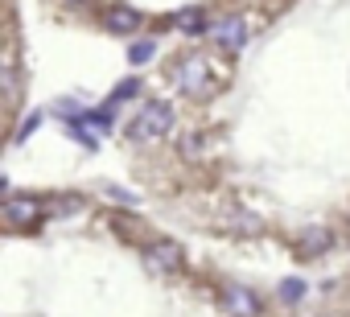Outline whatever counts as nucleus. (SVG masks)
<instances>
[{"label":"nucleus","instance_id":"nucleus-1","mask_svg":"<svg viewBox=\"0 0 350 317\" xmlns=\"http://www.w3.org/2000/svg\"><path fill=\"white\" fill-rule=\"evenodd\" d=\"M173 132V103H165V99H148V103H140V111L128 120V128H124V136H128V144H157V140H165Z\"/></svg>","mask_w":350,"mask_h":317},{"label":"nucleus","instance_id":"nucleus-2","mask_svg":"<svg viewBox=\"0 0 350 317\" xmlns=\"http://www.w3.org/2000/svg\"><path fill=\"white\" fill-rule=\"evenodd\" d=\"M140 260H144V272L157 276V280H173V276L186 272V251L173 239H148L140 247Z\"/></svg>","mask_w":350,"mask_h":317},{"label":"nucleus","instance_id":"nucleus-3","mask_svg":"<svg viewBox=\"0 0 350 317\" xmlns=\"http://www.w3.org/2000/svg\"><path fill=\"white\" fill-rule=\"evenodd\" d=\"M0 219H5L9 231H33L46 219V198L38 194H9L0 202Z\"/></svg>","mask_w":350,"mask_h":317},{"label":"nucleus","instance_id":"nucleus-4","mask_svg":"<svg viewBox=\"0 0 350 317\" xmlns=\"http://www.w3.org/2000/svg\"><path fill=\"white\" fill-rule=\"evenodd\" d=\"M219 309L227 317H264V301L247 284H239V280H227L219 288Z\"/></svg>","mask_w":350,"mask_h":317},{"label":"nucleus","instance_id":"nucleus-5","mask_svg":"<svg viewBox=\"0 0 350 317\" xmlns=\"http://www.w3.org/2000/svg\"><path fill=\"white\" fill-rule=\"evenodd\" d=\"M334 243H338L334 227L309 223V227H301V235H297V243H293V256H301V260H321L325 251H334Z\"/></svg>","mask_w":350,"mask_h":317},{"label":"nucleus","instance_id":"nucleus-6","mask_svg":"<svg viewBox=\"0 0 350 317\" xmlns=\"http://www.w3.org/2000/svg\"><path fill=\"white\" fill-rule=\"evenodd\" d=\"M140 9H132V5H107L103 9V29L107 33H116V38H136L140 33Z\"/></svg>","mask_w":350,"mask_h":317},{"label":"nucleus","instance_id":"nucleus-7","mask_svg":"<svg viewBox=\"0 0 350 317\" xmlns=\"http://www.w3.org/2000/svg\"><path fill=\"white\" fill-rule=\"evenodd\" d=\"M211 38H215V46H219L223 54H239V50L247 46V17H223V21L211 29Z\"/></svg>","mask_w":350,"mask_h":317},{"label":"nucleus","instance_id":"nucleus-8","mask_svg":"<svg viewBox=\"0 0 350 317\" xmlns=\"http://www.w3.org/2000/svg\"><path fill=\"white\" fill-rule=\"evenodd\" d=\"M178 87H182L186 95H198V91L206 87V62H202L198 54H186V58H182V66H178Z\"/></svg>","mask_w":350,"mask_h":317},{"label":"nucleus","instance_id":"nucleus-9","mask_svg":"<svg viewBox=\"0 0 350 317\" xmlns=\"http://www.w3.org/2000/svg\"><path fill=\"white\" fill-rule=\"evenodd\" d=\"M87 210V198L83 194H50L46 198V219H79Z\"/></svg>","mask_w":350,"mask_h":317},{"label":"nucleus","instance_id":"nucleus-10","mask_svg":"<svg viewBox=\"0 0 350 317\" xmlns=\"http://www.w3.org/2000/svg\"><path fill=\"white\" fill-rule=\"evenodd\" d=\"M173 25H178L182 33H190V38L211 33V25H206V9H202V5H186V9H178V13H173Z\"/></svg>","mask_w":350,"mask_h":317},{"label":"nucleus","instance_id":"nucleus-11","mask_svg":"<svg viewBox=\"0 0 350 317\" xmlns=\"http://www.w3.org/2000/svg\"><path fill=\"white\" fill-rule=\"evenodd\" d=\"M0 87H5V103L13 107L21 99V70H17V54H5V66H0Z\"/></svg>","mask_w":350,"mask_h":317},{"label":"nucleus","instance_id":"nucleus-12","mask_svg":"<svg viewBox=\"0 0 350 317\" xmlns=\"http://www.w3.org/2000/svg\"><path fill=\"white\" fill-rule=\"evenodd\" d=\"M231 231H235V235H260V231H264V219H256V215H247V210H235V215H231Z\"/></svg>","mask_w":350,"mask_h":317},{"label":"nucleus","instance_id":"nucleus-13","mask_svg":"<svg viewBox=\"0 0 350 317\" xmlns=\"http://www.w3.org/2000/svg\"><path fill=\"white\" fill-rule=\"evenodd\" d=\"M276 297H280L284 305H301V301H305V280H301V276H288V280H280Z\"/></svg>","mask_w":350,"mask_h":317},{"label":"nucleus","instance_id":"nucleus-14","mask_svg":"<svg viewBox=\"0 0 350 317\" xmlns=\"http://www.w3.org/2000/svg\"><path fill=\"white\" fill-rule=\"evenodd\" d=\"M152 54H157V42H152V38H140V42H132L128 62H132V66H144V62H152Z\"/></svg>","mask_w":350,"mask_h":317},{"label":"nucleus","instance_id":"nucleus-15","mask_svg":"<svg viewBox=\"0 0 350 317\" xmlns=\"http://www.w3.org/2000/svg\"><path fill=\"white\" fill-rule=\"evenodd\" d=\"M62 5H66V9H79V5H87V0H62Z\"/></svg>","mask_w":350,"mask_h":317}]
</instances>
